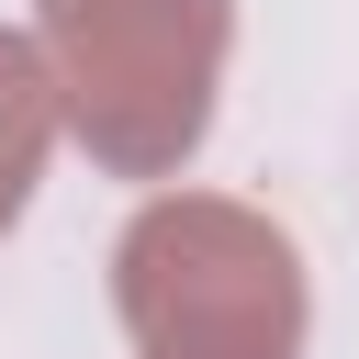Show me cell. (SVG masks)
I'll return each instance as SVG.
<instances>
[{"label": "cell", "instance_id": "cell-2", "mask_svg": "<svg viewBox=\"0 0 359 359\" xmlns=\"http://www.w3.org/2000/svg\"><path fill=\"white\" fill-rule=\"evenodd\" d=\"M34 157H45V67H34V45L0 34V224L22 213Z\"/></svg>", "mask_w": 359, "mask_h": 359}, {"label": "cell", "instance_id": "cell-1", "mask_svg": "<svg viewBox=\"0 0 359 359\" xmlns=\"http://www.w3.org/2000/svg\"><path fill=\"white\" fill-rule=\"evenodd\" d=\"M45 22H56V45H67L79 123H90L101 157L168 168V157L202 135L213 45H224V11H213V0H45Z\"/></svg>", "mask_w": 359, "mask_h": 359}]
</instances>
